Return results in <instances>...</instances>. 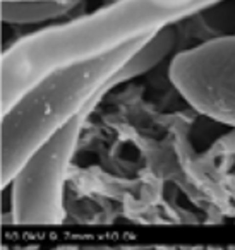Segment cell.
Instances as JSON below:
<instances>
[{"instance_id":"obj_1","label":"cell","mask_w":235,"mask_h":250,"mask_svg":"<svg viewBox=\"0 0 235 250\" xmlns=\"http://www.w3.org/2000/svg\"><path fill=\"white\" fill-rule=\"evenodd\" d=\"M190 16L153 0H115L84 18L24 36L0 59V110L50 74L107 55Z\"/></svg>"},{"instance_id":"obj_2","label":"cell","mask_w":235,"mask_h":250,"mask_svg":"<svg viewBox=\"0 0 235 250\" xmlns=\"http://www.w3.org/2000/svg\"><path fill=\"white\" fill-rule=\"evenodd\" d=\"M149 36L129 42L91 62L50 74L2 113L0 188L7 187L26 160L67 122L96 106L115 87L114 76Z\"/></svg>"},{"instance_id":"obj_3","label":"cell","mask_w":235,"mask_h":250,"mask_svg":"<svg viewBox=\"0 0 235 250\" xmlns=\"http://www.w3.org/2000/svg\"><path fill=\"white\" fill-rule=\"evenodd\" d=\"M93 108L69 120L47 139L11 180V214L19 226H57L66 218L64 187L81 130Z\"/></svg>"},{"instance_id":"obj_4","label":"cell","mask_w":235,"mask_h":250,"mask_svg":"<svg viewBox=\"0 0 235 250\" xmlns=\"http://www.w3.org/2000/svg\"><path fill=\"white\" fill-rule=\"evenodd\" d=\"M168 76L197 113L235 127V36L182 50L173 57Z\"/></svg>"},{"instance_id":"obj_5","label":"cell","mask_w":235,"mask_h":250,"mask_svg":"<svg viewBox=\"0 0 235 250\" xmlns=\"http://www.w3.org/2000/svg\"><path fill=\"white\" fill-rule=\"evenodd\" d=\"M177 43V33L173 26H166V28L158 29L153 33L134 53L127 59V62L120 67L117 74L114 76V84L118 86L122 83H127L136 77L142 76V74L149 72L155 69L156 65L163 62L172 53L173 46Z\"/></svg>"},{"instance_id":"obj_6","label":"cell","mask_w":235,"mask_h":250,"mask_svg":"<svg viewBox=\"0 0 235 250\" xmlns=\"http://www.w3.org/2000/svg\"><path fill=\"white\" fill-rule=\"evenodd\" d=\"M76 4L77 2H52V0L2 2L0 19L9 24H36L66 14Z\"/></svg>"},{"instance_id":"obj_7","label":"cell","mask_w":235,"mask_h":250,"mask_svg":"<svg viewBox=\"0 0 235 250\" xmlns=\"http://www.w3.org/2000/svg\"><path fill=\"white\" fill-rule=\"evenodd\" d=\"M153 2L163 5V7L184 9V11H187L189 14H194V12L201 11V9L213 4L211 0H153Z\"/></svg>"},{"instance_id":"obj_8","label":"cell","mask_w":235,"mask_h":250,"mask_svg":"<svg viewBox=\"0 0 235 250\" xmlns=\"http://www.w3.org/2000/svg\"><path fill=\"white\" fill-rule=\"evenodd\" d=\"M2 2H23V0H2ZM52 2H79V0H52Z\"/></svg>"},{"instance_id":"obj_9","label":"cell","mask_w":235,"mask_h":250,"mask_svg":"<svg viewBox=\"0 0 235 250\" xmlns=\"http://www.w3.org/2000/svg\"><path fill=\"white\" fill-rule=\"evenodd\" d=\"M214 2H218V0H214Z\"/></svg>"}]
</instances>
